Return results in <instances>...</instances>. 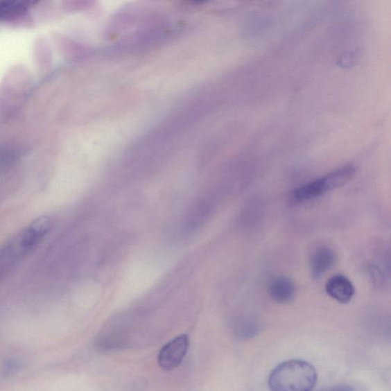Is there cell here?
Returning a JSON list of instances; mask_svg holds the SVG:
<instances>
[{
  "instance_id": "6da1fadb",
  "label": "cell",
  "mask_w": 391,
  "mask_h": 391,
  "mask_svg": "<svg viewBox=\"0 0 391 391\" xmlns=\"http://www.w3.org/2000/svg\"><path fill=\"white\" fill-rule=\"evenodd\" d=\"M318 378L313 365L304 360L293 359L274 368L269 375L268 386L272 391H312Z\"/></svg>"
},
{
  "instance_id": "7a4b0ae2",
  "label": "cell",
  "mask_w": 391,
  "mask_h": 391,
  "mask_svg": "<svg viewBox=\"0 0 391 391\" xmlns=\"http://www.w3.org/2000/svg\"><path fill=\"white\" fill-rule=\"evenodd\" d=\"M356 173L354 165H345L299 186L293 191V199L297 202H303L320 198L322 195L348 184L354 177Z\"/></svg>"
},
{
  "instance_id": "3957f363",
  "label": "cell",
  "mask_w": 391,
  "mask_h": 391,
  "mask_svg": "<svg viewBox=\"0 0 391 391\" xmlns=\"http://www.w3.org/2000/svg\"><path fill=\"white\" fill-rule=\"evenodd\" d=\"M52 220L48 216L39 218L22 230L3 250L12 262L32 252L48 234L52 227Z\"/></svg>"
},
{
  "instance_id": "277c9868",
  "label": "cell",
  "mask_w": 391,
  "mask_h": 391,
  "mask_svg": "<svg viewBox=\"0 0 391 391\" xmlns=\"http://www.w3.org/2000/svg\"><path fill=\"white\" fill-rule=\"evenodd\" d=\"M189 338L186 335H182L165 345L157 358L162 370L172 371L182 364L189 348Z\"/></svg>"
},
{
  "instance_id": "5b68a950",
  "label": "cell",
  "mask_w": 391,
  "mask_h": 391,
  "mask_svg": "<svg viewBox=\"0 0 391 391\" xmlns=\"http://www.w3.org/2000/svg\"><path fill=\"white\" fill-rule=\"evenodd\" d=\"M336 262V253L333 247L320 245L313 250L310 255L309 267L313 280L320 278L332 269Z\"/></svg>"
},
{
  "instance_id": "8992f818",
  "label": "cell",
  "mask_w": 391,
  "mask_h": 391,
  "mask_svg": "<svg viewBox=\"0 0 391 391\" xmlns=\"http://www.w3.org/2000/svg\"><path fill=\"white\" fill-rule=\"evenodd\" d=\"M327 295L337 302L347 304L356 295V288L347 276L336 275L331 277L326 284Z\"/></svg>"
},
{
  "instance_id": "52a82bcc",
  "label": "cell",
  "mask_w": 391,
  "mask_h": 391,
  "mask_svg": "<svg viewBox=\"0 0 391 391\" xmlns=\"http://www.w3.org/2000/svg\"><path fill=\"white\" fill-rule=\"evenodd\" d=\"M296 285L290 278L279 276L274 278L268 286L270 298L278 304H288L296 295Z\"/></svg>"
},
{
  "instance_id": "ba28073f",
  "label": "cell",
  "mask_w": 391,
  "mask_h": 391,
  "mask_svg": "<svg viewBox=\"0 0 391 391\" xmlns=\"http://www.w3.org/2000/svg\"><path fill=\"white\" fill-rule=\"evenodd\" d=\"M28 5L25 2H0V19L11 20L19 18L27 12Z\"/></svg>"
},
{
  "instance_id": "9c48e42d",
  "label": "cell",
  "mask_w": 391,
  "mask_h": 391,
  "mask_svg": "<svg viewBox=\"0 0 391 391\" xmlns=\"http://www.w3.org/2000/svg\"><path fill=\"white\" fill-rule=\"evenodd\" d=\"M320 391H355L347 385H337L323 389Z\"/></svg>"
}]
</instances>
